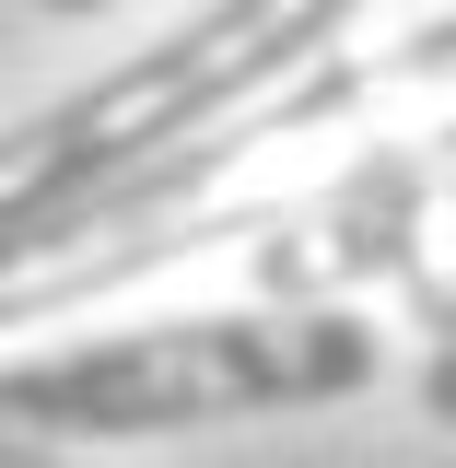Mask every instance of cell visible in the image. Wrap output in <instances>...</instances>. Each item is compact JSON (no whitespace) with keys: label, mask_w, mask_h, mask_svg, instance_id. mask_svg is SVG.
<instances>
[{"label":"cell","mask_w":456,"mask_h":468,"mask_svg":"<svg viewBox=\"0 0 456 468\" xmlns=\"http://www.w3.org/2000/svg\"><path fill=\"white\" fill-rule=\"evenodd\" d=\"M36 468H70V457H36Z\"/></svg>","instance_id":"6"},{"label":"cell","mask_w":456,"mask_h":468,"mask_svg":"<svg viewBox=\"0 0 456 468\" xmlns=\"http://www.w3.org/2000/svg\"><path fill=\"white\" fill-rule=\"evenodd\" d=\"M246 246H258V304H363L375 282L398 292L456 246V129L375 141L328 187L258 211Z\"/></svg>","instance_id":"3"},{"label":"cell","mask_w":456,"mask_h":468,"mask_svg":"<svg viewBox=\"0 0 456 468\" xmlns=\"http://www.w3.org/2000/svg\"><path fill=\"white\" fill-rule=\"evenodd\" d=\"M387 106H445V129H456V12H445V24H421V36H398V48H328L316 70L246 94L234 117H246L258 153H281V141H304V129L387 117Z\"/></svg>","instance_id":"4"},{"label":"cell","mask_w":456,"mask_h":468,"mask_svg":"<svg viewBox=\"0 0 456 468\" xmlns=\"http://www.w3.org/2000/svg\"><path fill=\"white\" fill-rule=\"evenodd\" d=\"M351 24H363V0H211L199 24L117 58L106 82L36 106L24 129H0V234L58 223V211L106 199L117 176L164 165L175 141H199L246 94H270L292 70H316L328 48H351Z\"/></svg>","instance_id":"2"},{"label":"cell","mask_w":456,"mask_h":468,"mask_svg":"<svg viewBox=\"0 0 456 468\" xmlns=\"http://www.w3.org/2000/svg\"><path fill=\"white\" fill-rule=\"evenodd\" d=\"M387 375V328L363 304H211L153 316L117 340L24 351L0 363V468L82 457V445H153V433H223L270 410H328Z\"/></svg>","instance_id":"1"},{"label":"cell","mask_w":456,"mask_h":468,"mask_svg":"<svg viewBox=\"0 0 456 468\" xmlns=\"http://www.w3.org/2000/svg\"><path fill=\"white\" fill-rule=\"evenodd\" d=\"M48 12H106V0H48Z\"/></svg>","instance_id":"5"}]
</instances>
